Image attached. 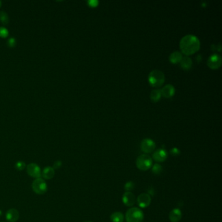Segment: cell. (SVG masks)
<instances>
[{
	"label": "cell",
	"instance_id": "7",
	"mask_svg": "<svg viewBox=\"0 0 222 222\" xmlns=\"http://www.w3.org/2000/svg\"><path fill=\"white\" fill-rule=\"evenodd\" d=\"M222 63L221 57L218 54L214 53L210 56L209 58L208 61H207V65L211 69H218L219 68Z\"/></svg>",
	"mask_w": 222,
	"mask_h": 222
},
{
	"label": "cell",
	"instance_id": "23",
	"mask_svg": "<svg viewBox=\"0 0 222 222\" xmlns=\"http://www.w3.org/2000/svg\"><path fill=\"white\" fill-rule=\"evenodd\" d=\"M25 167H26V164L23 161H18L15 163V168L18 171H22Z\"/></svg>",
	"mask_w": 222,
	"mask_h": 222
},
{
	"label": "cell",
	"instance_id": "19",
	"mask_svg": "<svg viewBox=\"0 0 222 222\" xmlns=\"http://www.w3.org/2000/svg\"><path fill=\"white\" fill-rule=\"evenodd\" d=\"M110 219L112 222H123L124 214L121 212H114L111 215Z\"/></svg>",
	"mask_w": 222,
	"mask_h": 222
},
{
	"label": "cell",
	"instance_id": "10",
	"mask_svg": "<svg viewBox=\"0 0 222 222\" xmlns=\"http://www.w3.org/2000/svg\"><path fill=\"white\" fill-rule=\"evenodd\" d=\"M123 203L127 206H132L136 202V199L135 195L131 192H126L123 195Z\"/></svg>",
	"mask_w": 222,
	"mask_h": 222
},
{
	"label": "cell",
	"instance_id": "27",
	"mask_svg": "<svg viewBox=\"0 0 222 222\" xmlns=\"http://www.w3.org/2000/svg\"><path fill=\"white\" fill-rule=\"evenodd\" d=\"M7 45H8V46L10 47H13L14 45H15V40H14V39L13 38H10L8 41Z\"/></svg>",
	"mask_w": 222,
	"mask_h": 222
},
{
	"label": "cell",
	"instance_id": "20",
	"mask_svg": "<svg viewBox=\"0 0 222 222\" xmlns=\"http://www.w3.org/2000/svg\"><path fill=\"white\" fill-rule=\"evenodd\" d=\"M163 171L162 166L159 163H155L152 167V172L154 174H160Z\"/></svg>",
	"mask_w": 222,
	"mask_h": 222
},
{
	"label": "cell",
	"instance_id": "13",
	"mask_svg": "<svg viewBox=\"0 0 222 222\" xmlns=\"http://www.w3.org/2000/svg\"><path fill=\"white\" fill-rule=\"evenodd\" d=\"M160 92L162 97L168 99V98L172 97L174 95L175 89H174V87L172 85L168 84L163 87L160 90Z\"/></svg>",
	"mask_w": 222,
	"mask_h": 222
},
{
	"label": "cell",
	"instance_id": "16",
	"mask_svg": "<svg viewBox=\"0 0 222 222\" xmlns=\"http://www.w3.org/2000/svg\"><path fill=\"white\" fill-rule=\"evenodd\" d=\"M180 66L184 70L188 71L192 67V60L189 57H183L180 62Z\"/></svg>",
	"mask_w": 222,
	"mask_h": 222
},
{
	"label": "cell",
	"instance_id": "12",
	"mask_svg": "<svg viewBox=\"0 0 222 222\" xmlns=\"http://www.w3.org/2000/svg\"><path fill=\"white\" fill-rule=\"evenodd\" d=\"M20 214L19 211L15 209H10L7 211L5 218L9 222H16L19 219Z\"/></svg>",
	"mask_w": 222,
	"mask_h": 222
},
{
	"label": "cell",
	"instance_id": "26",
	"mask_svg": "<svg viewBox=\"0 0 222 222\" xmlns=\"http://www.w3.org/2000/svg\"><path fill=\"white\" fill-rule=\"evenodd\" d=\"M61 166H62V162L60 161V160H57L53 163L52 167L53 168V169L55 170V169H59L60 167H61Z\"/></svg>",
	"mask_w": 222,
	"mask_h": 222
},
{
	"label": "cell",
	"instance_id": "18",
	"mask_svg": "<svg viewBox=\"0 0 222 222\" xmlns=\"http://www.w3.org/2000/svg\"><path fill=\"white\" fill-rule=\"evenodd\" d=\"M162 97L160 90L159 89H154L152 90L151 94H150V99L152 102H157L160 100Z\"/></svg>",
	"mask_w": 222,
	"mask_h": 222
},
{
	"label": "cell",
	"instance_id": "24",
	"mask_svg": "<svg viewBox=\"0 0 222 222\" xmlns=\"http://www.w3.org/2000/svg\"><path fill=\"white\" fill-rule=\"evenodd\" d=\"M9 34L8 30L6 28L1 27H0V37H6Z\"/></svg>",
	"mask_w": 222,
	"mask_h": 222
},
{
	"label": "cell",
	"instance_id": "22",
	"mask_svg": "<svg viewBox=\"0 0 222 222\" xmlns=\"http://www.w3.org/2000/svg\"><path fill=\"white\" fill-rule=\"evenodd\" d=\"M134 188H135V184H134L132 181L127 182V183L125 184V186H124V189H125V190L126 192L132 191V190H134Z\"/></svg>",
	"mask_w": 222,
	"mask_h": 222
},
{
	"label": "cell",
	"instance_id": "25",
	"mask_svg": "<svg viewBox=\"0 0 222 222\" xmlns=\"http://www.w3.org/2000/svg\"><path fill=\"white\" fill-rule=\"evenodd\" d=\"M170 153L172 156H177L180 154V151L177 148L174 147L172 149V150L170 151Z\"/></svg>",
	"mask_w": 222,
	"mask_h": 222
},
{
	"label": "cell",
	"instance_id": "31",
	"mask_svg": "<svg viewBox=\"0 0 222 222\" xmlns=\"http://www.w3.org/2000/svg\"><path fill=\"white\" fill-rule=\"evenodd\" d=\"M82 222H93V221H89V220H85V221H82Z\"/></svg>",
	"mask_w": 222,
	"mask_h": 222
},
{
	"label": "cell",
	"instance_id": "5",
	"mask_svg": "<svg viewBox=\"0 0 222 222\" xmlns=\"http://www.w3.org/2000/svg\"><path fill=\"white\" fill-rule=\"evenodd\" d=\"M32 189L38 195H43L48 190V186L46 181L42 178L35 179L32 183Z\"/></svg>",
	"mask_w": 222,
	"mask_h": 222
},
{
	"label": "cell",
	"instance_id": "28",
	"mask_svg": "<svg viewBox=\"0 0 222 222\" xmlns=\"http://www.w3.org/2000/svg\"><path fill=\"white\" fill-rule=\"evenodd\" d=\"M88 3H89V5L92 7H97L98 5H99V1H88Z\"/></svg>",
	"mask_w": 222,
	"mask_h": 222
},
{
	"label": "cell",
	"instance_id": "4",
	"mask_svg": "<svg viewBox=\"0 0 222 222\" xmlns=\"http://www.w3.org/2000/svg\"><path fill=\"white\" fill-rule=\"evenodd\" d=\"M136 166L141 171H147L152 166V159L147 154H141L136 159Z\"/></svg>",
	"mask_w": 222,
	"mask_h": 222
},
{
	"label": "cell",
	"instance_id": "6",
	"mask_svg": "<svg viewBox=\"0 0 222 222\" xmlns=\"http://www.w3.org/2000/svg\"><path fill=\"white\" fill-rule=\"evenodd\" d=\"M156 147V144L153 140H152L149 138H145L141 142L140 148L142 152H143L145 154L151 153L154 151Z\"/></svg>",
	"mask_w": 222,
	"mask_h": 222
},
{
	"label": "cell",
	"instance_id": "30",
	"mask_svg": "<svg viewBox=\"0 0 222 222\" xmlns=\"http://www.w3.org/2000/svg\"><path fill=\"white\" fill-rule=\"evenodd\" d=\"M2 214H3L2 210H0V216H2Z\"/></svg>",
	"mask_w": 222,
	"mask_h": 222
},
{
	"label": "cell",
	"instance_id": "14",
	"mask_svg": "<svg viewBox=\"0 0 222 222\" xmlns=\"http://www.w3.org/2000/svg\"><path fill=\"white\" fill-rule=\"evenodd\" d=\"M54 175H55V170L50 166L45 167L41 172V177H42L43 179L50 180L53 178Z\"/></svg>",
	"mask_w": 222,
	"mask_h": 222
},
{
	"label": "cell",
	"instance_id": "15",
	"mask_svg": "<svg viewBox=\"0 0 222 222\" xmlns=\"http://www.w3.org/2000/svg\"><path fill=\"white\" fill-rule=\"evenodd\" d=\"M169 218L172 222H179L182 218L181 210L177 208L173 209L169 213Z\"/></svg>",
	"mask_w": 222,
	"mask_h": 222
},
{
	"label": "cell",
	"instance_id": "21",
	"mask_svg": "<svg viewBox=\"0 0 222 222\" xmlns=\"http://www.w3.org/2000/svg\"><path fill=\"white\" fill-rule=\"evenodd\" d=\"M0 22L3 24H7L9 22V17L5 12H0Z\"/></svg>",
	"mask_w": 222,
	"mask_h": 222
},
{
	"label": "cell",
	"instance_id": "1",
	"mask_svg": "<svg viewBox=\"0 0 222 222\" xmlns=\"http://www.w3.org/2000/svg\"><path fill=\"white\" fill-rule=\"evenodd\" d=\"M180 49L185 55H192L200 49V41L199 39L193 35L184 36L180 41Z\"/></svg>",
	"mask_w": 222,
	"mask_h": 222
},
{
	"label": "cell",
	"instance_id": "2",
	"mask_svg": "<svg viewBox=\"0 0 222 222\" xmlns=\"http://www.w3.org/2000/svg\"><path fill=\"white\" fill-rule=\"evenodd\" d=\"M148 83L152 87H160L165 82V76L159 70H154L150 72L148 78Z\"/></svg>",
	"mask_w": 222,
	"mask_h": 222
},
{
	"label": "cell",
	"instance_id": "9",
	"mask_svg": "<svg viewBox=\"0 0 222 222\" xmlns=\"http://www.w3.org/2000/svg\"><path fill=\"white\" fill-rule=\"evenodd\" d=\"M137 203L138 206L140 208H147L149 205H151V197L150 195H148L146 193H143L141 194L137 198Z\"/></svg>",
	"mask_w": 222,
	"mask_h": 222
},
{
	"label": "cell",
	"instance_id": "29",
	"mask_svg": "<svg viewBox=\"0 0 222 222\" xmlns=\"http://www.w3.org/2000/svg\"><path fill=\"white\" fill-rule=\"evenodd\" d=\"M148 195H153L154 194V188H152V187H150L148 189Z\"/></svg>",
	"mask_w": 222,
	"mask_h": 222
},
{
	"label": "cell",
	"instance_id": "11",
	"mask_svg": "<svg viewBox=\"0 0 222 222\" xmlns=\"http://www.w3.org/2000/svg\"><path fill=\"white\" fill-rule=\"evenodd\" d=\"M167 156L168 154L165 149L159 148L153 152L152 159L157 162H163L166 160Z\"/></svg>",
	"mask_w": 222,
	"mask_h": 222
},
{
	"label": "cell",
	"instance_id": "8",
	"mask_svg": "<svg viewBox=\"0 0 222 222\" xmlns=\"http://www.w3.org/2000/svg\"><path fill=\"white\" fill-rule=\"evenodd\" d=\"M26 170L27 174L31 177L35 178H41V170L40 167L35 163H31L26 166Z\"/></svg>",
	"mask_w": 222,
	"mask_h": 222
},
{
	"label": "cell",
	"instance_id": "17",
	"mask_svg": "<svg viewBox=\"0 0 222 222\" xmlns=\"http://www.w3.org/2000/svg\"><path fill=\"white\" fill-rule=\"evenodd\" d=\"M183 55L179 52H174L169 56V61L173 64H177L180 62L183 59Z\"/></svg>",
	"mask_w": 222,
	"mask_h": 222
},
{
	"label": "cell",
	"instance_id": "3",
	"mask_svg": "<svg viewBox=\"0 0 222 222\" xmlns=\"http://www.w3.org/2000/svg\"><path fill=\"white\" fill-rule=\"evenodd\" d=\"M125 218L126 222H142L144 218V214L139 208L132 207L127 210Z\"/></svg>",
	"mask_w": 222,
	"mask_h": 222
},
{
	"label": "cell",
	"instance_id": "32",
	"mask_svg": "<svg viewBox=\"0 0 222 222\" xmlns=\"http://www.w3.org/2000/svg\"><path fill=\"white\" fill-rule=\"evenodd\" d=\"M1 2L0 1V7H1Z\"/></svg>",
	"mask_w": 222,
	"mask_h": 222
}]
</instances>
